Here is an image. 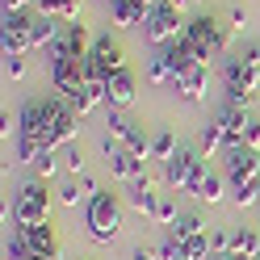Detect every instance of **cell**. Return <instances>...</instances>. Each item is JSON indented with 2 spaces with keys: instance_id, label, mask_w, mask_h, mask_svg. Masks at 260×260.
I'll return each mask as SVG.
<instances>
[{
  "instance_id": "cell-1",
  "label": "cell",
  "mask_w": 260,
  "mask_h": 260,
  "mask_svg": "<svg viewBox=\"0 0 260 260\" xmlns=\"http://www.w3.org/2000/svg\"><path fill=\"white\" fill-rule=\"evenodd\" d=\"M76 122L80 118L72 113V105L63 96H29L17 113V135L42 143L46 151H59V147H72L76 143V135H80Z\"/></svg>"
},
{
  "instance_id": "cell-2",
  "label": "cell",
  "mask_w": 260,
  "mask_h": 260,
  "mask_svg": "<svg viewBox=\"0 0 260 260\" xmlns=\"http://www.w3.org/2000/svg\"><path fill=\"white\" fill-rule=\"evenodd\" d=\"M84 226H88V235L96 243H113L122 235V202H118V193H96V198L84 206Z\"/></svg>"
},
{
  "instance_id": "cell-3",
  "label": "cell",
  "mask_w": 260,
  "mask_h": 260,
  "mask_svg": "<svg viewBox=\"0 0 260 260\" xmlns=\"http://www.w3.org/2000/svg\"><path fill=\"white\" fill-rule=\"evenodd\" d=\"M185 38L193 42V51H198L202 63L226 55V29H222L214 17H210V13H198V17H189V21H185Z\"/></svg>"
},
{
  "instance_id": "cell-4",
  "label": "cell",
  "mask_w": 260,
  "mask_h": 260,
  "mask_svg": "<svg viewBox=\"0 0 260 260\" xmlns=\"http://www.w3.org/2000/svg\"><path fill=\"white\" fill-rule=\"evenodd\" d=\"M222 84H226V101L248 105L252 96H256V88H260V68H256L248 55L226 59V63H222Z\"/></svg>"
},
{
  "instance_id": "cell-5",
  "label": "cell",
  "mask_w": 260,
  "mask_h": 260,
  "mask_svg": "<svg viewBox=\"0 0 260 260\" xmlns=\"http://www.w3.org/2000/svg\"><path fill=\"white\" fill-rule=\"evenodd\" d=\"M185 34V21H181V9L172 5V0H155V9L147 13V21H143V38H147L151 46H164L172 38H181Z\"/></svg>"
},
{
  "instance_id": "cell-6",
  "label": "cell",
  "mask_w": 260,
  "mask_h": 260,
  "mask_svg": "<svg viewBox=\"0 0 260 260\" xmlns=\"http://www.w3.org/2000/svg\"><path fill=\"white\" fill-rule=\"evenodd\" d=\"M51 202H55V193L42 181H25L17 189V198H13V222H46Z\"/></svg>"
},
{
  "instance_id": "cell-7",
  "label": "cell",
  "mask_w": 260,
  "mask_h": 260,
  "mask_svg": "<svg viewBox=\"0 0 260 260\" xmlns=\"http://www.w3.org/2000/svg\"><path fill=\"white\" fill-rule=\"evenodd\" d=\"M92 51V34H88V25H80V21H72L68 29H63V34L46 46V59H84Z\"/></svg>"
},
{
  "instance_id": "cell-8",
  "label": "cell",
  "mask_w": 260,
  "mask_h": 260,
  "mask_svg": "<svg viewBox=\"0 0 260 260\" xmlns=\"http://www.w3.org/2000/svg\"><path fill=\"white\" fill-rule=\"evenodd\" d=\"M226 181H231V189H243V185H260V151L252 147H235L226 151Z\"/></svg>"
},
{
  "instance_id": "cell-9",
  "label": "cell",
  "mask_w": 260,
  "mask_h": 260,
  "mask_svg": "<svg viewBox=\"0 0 260 260\" xmlns=\"http://www.w3.org/2000/svg\"><path fill=\"white\" fill-rule=\"evenodd\" d=\"M13 231L25 239L29 256H38V260H59V239H55V226H51V222H17Z\"/></svg>"
},
{
  "instance_id": "cell-10",
  "label": "cell",
  "mask_w": 260,
  "mask_h": 260,
  "mask_svg": "<svg viewBox=\"0 0 260 260\" xmlns=\"http://www.w3.org/2000/svg\"><path fill=\"white\" fill-rule=\"evenodd\" d=\"M218 126H222V143L226 147L222 151H235V147H243V135H248V105H235V101H226L222 109H218V118H214Z\"/></svg>"
},
{
  "instance_id": "cell-11",
  "label": "cell",
  "mask_w": 260,
  "mask_h": 260,
  "mask_svg": "<svg viewBox=\"0 0 260 260\" xmlns=\"http://www.w3.org/2000/svg\"><path fill=\"white\" fill-rule=\"evenodd\" d=\"M29 21H34V13H5V55H25V51H34V42H29Z\"/></svg>"
},
{
  "instance_id": "cell-12",
  "label": "cell",
  "mask_w": 260,
  "mask_h": 260,
  "mask_svg": "<svg viewBox=\"0 0 260 260\" xmlns=\"http://www.w3.org/2000/svg\"><path fill=\"white\" fill-rule=\"evenodd\" d=\"M51 84L59 96L84 92V59H55L51 63Z\"/></svg>"
},
{
  "instance_id": "cell-13",
  "label": "cell",
  "mask_w": 260,
  "mask_h": 260,
  "mask_svg": "<svg viewBox=\"0 0 260 260\" xmlns=\"http://www.w3.org/2000/svg\"><path fill=\"white\" fill-rule=\"evenodd\" d=\"M198 164H202V151L181 147V151L164 164V185L176 189V193H185V185H189V176H193V168H198Z\"/></svg>"
},
{
  "instance_id": "cell-14",
  "label": "cell",
  "mask_w": 260,
  "mask_h": 260,
  "mask_svg": "<svg viewBox=\"0 0 260 260\" xmlns=\"http://www.w3.org/2000/svg\"><path fill=\"white\" fill-rule=\"evenodd\" d=\"M135 88H139V76L130 72V68H118L109 76V109H126L130 101H135Z\"/></svg>"
},
{
  "instance_id": "cell-15",
  "label": "cell",
  "mask_w": 260,
  "mask_h": 260,
  "mask_svg": "<svg viewBox=\"0 0 260 260\" xmlns=\"http://www.w3.org/2000/svg\"><path fill=\"white\" fill-rule=\"evenodd\" d=\"M105 164H109V172L118 176V181H139V176H147V159L130 155L126 147H118V151H109V155H105Z\"/></svg>"
},
{
  "instance_id": "cell-16",
  "label": "cell",
  "mask_w": 260,
  "mask_h": 260,
  "mask_svg": "<svg viewBox=\"0 0 260 260\" xmlns=\"http://www.w3.org/2000/svg\"><path fill=\"white\" fill-rule=\"evenodd\" d=\"M206 80H210V68H206V63H198V68H189V72H181V76H176V92H181V101H202V96H206Z\"/></svg>"
},
{
  "instance_id": "cell-17",
  "label": "cell",
  "mask_w": 260,
  "mask_h": 260,
  "mask_svg": "<svg viewBox=\"0 0 260 260\" xmlns=\"http://www.w3.org/2000/svg\"><path fill=\"white\" fill-rule=\"evenodd\" d=\"M92 55H96V59L105 63V72H109V76L118 72V68H126V59H122V46H118V38H113L109 29H105V34H96V38H92Z\"/></svg>"
},
{
  "instance_id": "cell-18",
  "label": "cell",
  "mask_w": 260,
  "mask_h": 260,
  "mask_svg": "<svg viewBox=\"0 0 260 260\" xmlns=\"http://www.w3.org/2000/svg\"><path fill=\"white\" fill-rule=\"evenodd\" d=\"M164 55H168V63H172V72H176V76L202 63V59H198V51H193V42H189L185 34H181V38H172V42L164 46Z\"/></svg>"
},
{
  "instance_id": "cell-19",
  "label": "cell",
  "mask_w": 260,
  "mask_h": 260,
  "mask_svg": "<svg viewBox=\"0 0 260 260\" xmlns=\"http://www.w3.org/2000/svg\"><path fill=\"white\" fill-rule=\"evenodd\" d=\"M155 202H159V193H155V181H151V176H139V181H130V206H135L143 218H151Z\"/></svg>"
},
{
  "instance_id": "cell-20",
  "label": "cell",
  "mask_w": 260,
  "mask_h": 260,
  "mask_svg": "<svg viewBox=\"0 0 260 260\" xmlns=\"http://www.w3.org/2000/svg\"><path fill=\"white\" fill-rule=\"evenodd\" d=\"M231 256H239V260H256L260 256V231L256 226H235L231 231Z\"/></svg>"
},
{
  "instance_id": "cell-21",
  "label": "cell",
  "mask_w": 260,
  "mask_h": 260,
  "mask_svg": "<svg viewBox=\"0 0 260 260\" xmlns=\"http://www.w3.org/2000/svg\"><path fill=\"white\" fill-rule=\"evenodd\" d=\"M38 13H46V17H55V21H80V0H34Z\"/></svg>"
},
{
  "instance_id": "cell-22",
  "label": "cell",
  "mask_w": 260,
  "mask_h": 260,
  "mask_svg": "<svg viewBox=\"0 0 260 260\" xmlns=\"http://www.w3.org/2000/svg\"><path fill=\"white\" fill-rule=\"evenodd\" d=\"M59 38V21L46 17V13H34V21H29V42L34 46H51Z\"/></svg>"
},
{
  "instance_id": "cell-23",
  "label": "cell",
  "mask_w": 260,
  "mask_h": 260,
  "mask_svg": "<svg viewBox=\"0 0 260 260\" xmlns=\"http://www.w3.org/2000/svg\"><path fill=\"white\" fill-rule=\"evenodd\" d=\"M113 25H126V29H143V21H147V13H143L139 5H130V0H113Z\"/></svg>"
},
{
  "instance_id": "cell-24",
  "label": "cell",
  "mask_w": 260,
  "mask_h": 260,
  "mask_svg": "<svg viewBox=\"0 0 260 260\" xmlns=\"http://www.w3.org/2000/svg\"><path fill=\"white\" fill-rule=\"evenodd\" d=\"M181 151V143H176V135L164 126L159 135H151V159H159V164H168V159Z\"/></svg>"
},
{
  "instance_id": "cell-25",
  "label": "cell",
  "mask_w": 260,
  "mask_h": 260,
  "mask_svg": "<svg viewBox=\"0 0 260 260\" xmlns=\"http://www.w3.org/2000/svg\"><path fill=\"white\" fill-rule=\"evenodd\" d=\"M147 80H151V84H176V72H172V63H168L164 51H155L147 59Z\"/></svg>"
},
{
  "instance_id": "cell-26",
  "label": "cell",
  "mask_w": 260,
  "mask_h": 260,
  "mask_svg": "<svg viewBox=\"0 0 260 260\" xmlns=\"http://www.w3.org/2000/svg\"><path fill=\"white\" fill-rule=\"evenodd\" d=\"M105 139H113V143H122L126 147V139H130V130H135V122H126V113L122 109H109V118H105Z\"/></svg>"
},
{
  "instance_id": "cell-27",
  "label": "cell",
  "mask_w": 260,
  "mask_h": 260,
  "mask_svg": "<svg viewBox=\"0 0 260 260\" xmlns=\"http://www.w3.org/2000/svg\"><path fill=\"white\" fill-rule=\"evenodd\" d=\"M168 235H176V239H193V235H206V222L198 218V214H181L172 226H168Z\"/></svg>"
},
{
  "instance_id": "cell-28",
  "label": "cell",
  "mask_w": 260,
  "mask_h": 260,
  "mask_svg": "<svg viewBox=\"0 0 260 260\" xmlns=\"http://www.w3.org/2000/svg\"><path fill=\"white\" fill-rule=\"evenodd\" d=\"M176 218H181V210H176V202L168 198V193H159V202H155V210H151V222H155V226H172Z\"/></svg>"
},
{
  "instance_id": "cell-29",
  "label": "cell",
  "mask_w": 260,
  "mask_h": 260,
  "mask_svg": "<svg viewBox=\"0 0 260 260\" xmlns=\"http://www.w3.org/2000/svg\"><path fill=\"white\" fill-rule=\"evenodd\" d=\"M222 185H226V176H218V172H210V176H206V185H202V193H198V202H206V206H214V202H222Z\"/></svg>"
},
{
  "instance_id": "cell-30",
  "label": "cell",
  "mask_w": 260,
  "mask_h": 260,
  "mask_svg": "<svg viewBox=\"0 0 260 260\" xmlns=\"http://www.w3.org/2000/svg\"><path fill=\"white\" fill-rule=\"evenodd\" d=\"M55 202H59V206H80V202L88 206V193H84V185H80V181H72V185L55 189Z\"/></svg>"
},
{
  "instance_id": "cell-31",
  "label": "cell",
  "mask_w": 260,
  "mask_h": 260,
  "mask_svg": "<svg viewBox=\"0 0 260 260\" xmlns=\"http://www.w3.org/2000/svg\"><path fill=\"white\" fill-rule=\"evenodd\" d=\"M42 143H34V139H21L17 135V159H21V164H38V159H42Z\"/></svg>"
},
{
  "instance_id": "cell-32",
  "label": "cell",
  "mask_w": 260,
  "mask_h": 260,
  "mask_svg": "<svg viewBox=\"0 0 260 260\" xmlns=\"http://www.w3.org/2000/svg\"><path fill=\"white\" fill-rule=\"evenodd\" d=\"M218 147H226V143H222V126L218 122H206L202 126V151H218Z\"/></svg>"
},
{
  "instance_id": "cell-33",
  "label": "cell",
  "mask_w": 260,
  "mask_h": 260,
  "mask_svg": "<svg viewBox=\"0 0 260 260\" xmlns=\"http://www.w3.org/2000/svg\"><path fill=\"white\" fill-rule=\"evenodd\" d=\"M5 260H34V256H29V248H25V239H21L17 231L5 239Z\"/></svg>"
},
{
  "instance_id": "cell-34",
  "label": "cell",
  "mask_w": 260,
  "mask_h": 260,
  "mask_svg": "<svg viewBox=\"0 0 260 260\" xmlns=\"http://www.w3.org/2000/svg\"><path fill=\"white\" fill-rule=\"evenodd\" d=\"M210 252L214 256H231V231L214 226V231H210Z\"/></svg>"
},
{
  "instance_id": "cell-35",
  "label": "cell",
  "mask_w": 260,
  "mask_h": 260,
  "mask_svg": "<svg viewBox=\"0 0 260 260\" xmlns=\"http://www.w3.org/2000/svg\"><path fill=\"white\" fill-rule=\"evenodd\" d=\"M155 252H159V260H185V243L176 239V235H168V239L159 243Z\"/></svg>"
},
{
  "instance_id": "cell-36",
  "label": "cell",
  "mask_w": 260,
  "mask_h": 260,
  "mask_svg": "<svg viewBox=\"0 0 260 260\" xmlns=\"http://www.w3.org/2000/svg\"><path fill=\"white\" fill-rule=\"evenodd\" d=\"M5 76L9 80H21L25 76V55H5Z\"/></svg>"
},
{
  "instance_id": "cell-37",
  "label": "cell",
  "mask_w": 260,
  "mask_h": 260,
  "mask_svg": "<svg viewBox=\"0 0 260 260\" xmlns=\"http://www.w3.org/2000/svg\"><path fill=\"white\" fill-rule=\"evenodd\" d=\"M38 176H42V181H46V176H55V168H59V159H55V151H42V159H38Z\"/></svg>"
},
{
  "instance_id": "cell-38",
  "label": "cell",
  "mask_w": 260,
  "mask_h": 260,
  "mask_svg": "<svg viewBox=\"0 0 260 260\" xmlns=\"http://www.w3.org/2000/svg\"><path fill=\"white\" fill-rule=\"evenodd\" d=\"M68 168H72V176H84V151H80L76 143L68 147Z\"/></svg>"
},
{
  "instance_id": "cell-39",
  "label": "cell",
  "mask_w": 260,
  "mask_h": 260,
  "mask_svg": "<svg viewBox=\"0 0 260 260\" xmlns=\"http://www.w3.org/2000/svg\"><path fill=\"white\" fill-rule=\"evenodd\" d=\"M243 147H252V151H260V122H256V118L248 122V135H243Z\"/></svg>"
},
{
  "instance_id": "cell-40",
  "label": "cell",
  "mask_w": 260,
  "mask_h": 260,
  "mask_svg": "<svg viewBox=\"0 0 260 260\" xmlns=\"http://www.w3.org/2000/svg\"><path fill=\"white\" fill-rule=\"evenodd\" d=\"M130 260H159V252H155V248H143V243H139V248L130 252Z\"/></svg>"
},
{
  "instance_id": "cell-41",
  "label": "cell",
  "mask_w": 260,
  "mask_h": 260,
  "mask_svg": "<svg viewBox=\"0 0 260 260\" xmlns=\"http://www.w3.org/2000/svg\"><path fill=\"white\" fill-rule=\"evenodd\" d=\"M34 0H5V13H17V9H29Z\"/></svg>"
},
{
  "instance_id": "cell-42",
  "label": "cell",
  "mask_w": 260,
  "mask_h": 260,
  "mask_svg": "<svg viewBox=\"0 0 260 260\" xmlns=\"http://www.w3.org/2000/svg\"><path fill=\"white\" fill-rule=\"evenodd\" d=\"M231 21H235V29H243V21H248V13H243V9H231Z\"/></svg>"
},
{
  "instance_id": "cell-43",
  "label": "cell",
  "mask_w": 260,
  "mask_h": 260,
  "mask_svg": "<svg viewBox=\"0 0 260 260\" xmlns=\"http://www.w3.org/2000/svg\"><path fill=\"white\" fill-rule=\"evenodd\" d=\"M172 5H176V9H189V5H193V0H172Z\"/></svg>"
},
{
  "instance_id": "cell-44",
  "label": "cell",
  "mask_w": 260,
  "mask_h": 260,
  "mask_svg": "<svg viewBox=\"0 0 260 260\" xmlns=\"http://www.w3.org/2000/svg\"><path fill=\"white\" fill-rule=\"evenodd\" d=\"M210 260H239V256H210Z\"/></svg>"
}]
</instances>
